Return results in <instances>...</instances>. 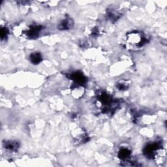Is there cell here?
Instances as JSON below:
<instances>
[{
    "label": "cell",
    "instance_id": "obj_7",
    "mask_svg": "<svg viewBox=\"0 0 167 167\" xmlns=\"http://www.w3.org/2000/svg\"><path fill=\"white\" fill-rule=\"evenodd\" d=\"M5 147H7V149L10 150H14L17 148L18 145L17 144L16 142H8L6 143L5 144Z\"/></svg>",
    "mask_w": 167,
    "mask_h": 167
},
{
    "label": "cell",
    "instance_id": "obj_5",
    "mask_svg": "<svg viewBox=\"0 0 167 167\" xmlns=\"http://www.w3.org/2000/svg\"><path fill=\"white\" fill-rule=\"evenodd\" d=\"M30 60H31V62L33 63L38 64L42 61V56L39 53L35 52V53L31 54Z\"/></svg>",
    "mask_w": 167,
    "mask_h": 167
},
{
    "label": "cell",
    "instance_id": "obj_4",
    "mask_svg": "<svg viewBox=\"0 0 167 167\" xmlns=\"http://www.w3.org/2000/svg\"><path fill=\"white\" fill-rule=\"evenodd\" d=\"M41 30V26H33L30 28V30L28 31V35L29 37H37L38 33H39L40 30Z\"/></svg>",
    "mask_w": 167,
    "mask_h": 167
},
{
    "label": "cell",
    "instance_id": "obj_6",
    "mask_svg": "<svg viewBox=\"0 0 167 167\" xmlns=\"http://www.w3.org/2000/svg\"><path fill=\"white\" fill-rule=\"evenodd\" d=\"M71 21H70L69 19H66L61 23L60 25V28L61 30H68L71 26Z\"/></svg>",
    "mask_w": 167,
    "mask_h": 167
},
{
    "label": "cell",
    "instance_id": "obj_1",
    "mask_svg": "<svg viewBox=\"0 0 167 167\" xmlns=\"http://www.w3.org/2000/svg\"><path fill=\"white\" fill-rule=\"evenodd\" d=\"M158 150H159L158 144L156 143L151 144L146 146V147L144 150V153L145 154L146 156L152 158V157H155L156 152Z\"/></svg>",
    "mask_w": 167,
    "mask_h": 167
},
{
    "label": "cell",
    "instance_id": "obj_2",
    "mask_svg": "<svg viewBox=\"0 0 167 167\" xmlns=\"http://www.w3.org/2000/svg\"><path fill=\"white\" fill-rule=\"evenodd\" d=\"M71 78L78 84H84L86 82V78L80 72H76L72 74Z\"/></svg>",
    "mask_w": 167,
    "mask_h": 167
},
{
    "label": "cell",
    "instance_id": "obj_3",
    "mask_svg": "<svg viewBox=\"0 0 167 167\" xmlns=\"http://www.w3.org/2000/svg\"><path fill=\"white\" fill-rule=\"evenodd\" d=\"M131 155V152L127 148H122L120 150V152L118 153V157L119 158L125 160L127 159L128 157Z\"/></svg>",
    "mask_w": 167,
    "mask_h": 167
},
{
    "label": "cell",
    "instance_id": "obj_8",
    "mask_svg": "<svg viewBox=\"0 0 167 167\" xmlns=\"http://www.w3.org/2000/svg\"><path fill=\"white\" fill-rule=\"evenodd\" d=\"M7 33H8V30H7V28H2L1 29V31H0V35H1V39H3V38H4L7 37Z\"/></svg>",
    "mask_w": 167,
    "mask_h": 167
}]
</instances>
